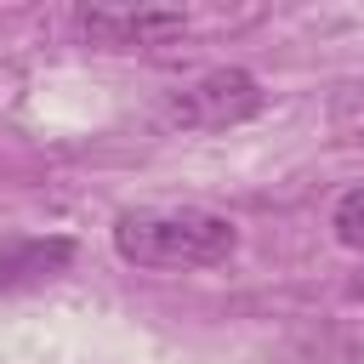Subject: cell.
Returning <instances> with one entry per match:
<instances>
[{"label":"cell","mask_w":364,"mask_h":364,"mask_svg":"<svg viewBox=\"0 0 364 364\" xmlns=\"http://www.w3.org/2000/svg\"><path fill=\"white\" fill-rule=\"evenodd\" d=\"M114 250L131 267H216L239 250V228L205 205H136L114 216Z\"/></svg>","instance_id":"cell-1"},{"label":"cell","mask_w":364,"mask_h":364,"mask_svg":"<svg viewBox=\"0 0 364 364\" xmlns=\"http://www.w3.org/2000/svg\"><path fill=\"white\" fill-rule=\"evenodd\" d=\"M267 102L262 80L239 63H222V68H205L199 80L176 85L165 97V119L182 125V131H228V125H245L256 119Z\"/></svg>","instance_id":"cell-2"},{"label":"cell","mask_w":364,"mask_h":364,"mask_svg":"<svg viewBox=\"0 0 364 364\" xmlns=\"http://www.w3.org/2000/svg\"><path fill=\"white\" fill-rule=\"evenodd\" d=\"M80 34L91 46H165L176 34H188V11L176 6H85L80 11Z\"/></svg>","instance_id":"cell-3"},{"label":"cell","mask_w":364,"mask_h":364,"mask_svg":"<svg viewBox=\"0 0 364 364\" xmlns=\"http://www.w3.org/2000/svg\"><path fill=\"white\" fill-rule=\"evenodd\" d=\"M68 262H74V239H63V233H51V239H11V245L0 250V290L46 284V279H57Z\"/></svg>","instance_id":"cell-4"},{"label":"cell","mask_w":364,"mask_h":364,"mask_svg":"<svg viewBox=\"0 0 364 364\" xmlns=\"http://www.w3.org/2000/svg\"><path fill=\"white\" fill-rule=\"evenodd\" d=\"M330 228H336V239H341L347 250H364V182H353V188L336 199Z\"/></svg>","instance_id":"cell-5"},{"label":"cell","mask_w":364,"mask_h":364,"mask_svg":"<svg viewBox=\"0 0 364 364\" xmlns=\"http://www.w3.org/2000/svg\"><path fill=\"white\" fill-rule=\"evenodd\" d=\"M336 131L353 136V142H364V85H347L336 97Z\"/></svg>","instance_id":"cell-6"}]
</instances>
